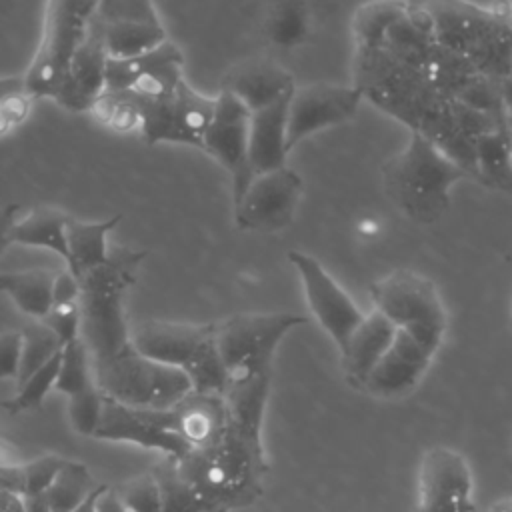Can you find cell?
<instances>
[{
    "label": "cell",
    "mask_w": 512,
    "mask_h": 512,
    "mask_svg": "<svg viewBox=\"0 0 512 512\" xmlns=\"http://www.w3.org/2000/svg\"><path fill=\"white\" fill-rule=\"evenodd\" d=\"M116 494L130 512H162V490L154 472L138 474L122 482Z\"/></svg>",
    "instance_id": "f35d334b"
},
{
    "label": "cell",
    "mask_w": 512,
    "mask_h": 512,
    "mask_svg": "<svg viewBox=\"0 0 512 512\" xmlns=\"http://www.w3.org/2000/svg\"><path fill=\"white\" fill-rule=\"evenodd\" d=\"M288 260L300 276L310 312L338 350H342L352 332L364 320V314L314 256L292 250L288 252Z\"/></svg>",
    "instance_id": "9c48e42d"
},
{
    "label": "cell",
    "mask_w": 512,
    "mask_h": 512,
    "mask_svg": "<svg viewBox=\"0 0 512 512\" xmlns=\"http://www.w3.org/2000/svg\"><path fill=\"white\" fill-rule=\"evenodd\" d=\"M304 182L288 166L256 174L234 202V222L240 230L280 232L292 224Z\"/></svg>",
    "instance_id": "ba28073f"
},
{
    "label": "cell",
    "mask_w": 512,
    "mask_h": 512,
    "mask_svg": "<svg viewBox=\"0 0 512 512\" xmlns=\"http://www.w3.org/2000/svg\"><path fill=\"white\" fill-rule=\"evenodd\" d=\"M18 204L10 202V204H4L0 208V256L8 250V246H12V232H14V226L18 222Z\"/></svg>",
    "instance_id": "ee69618b"
},
{
    "label": "cell",
    "mask_w": 512,
    "mask_h": 512,
    "mask_svg": "<svg viewBox=\"0 0 512 512\" xmlns=\"http://www.w3.org/2000/svg\"><path fill=\"white\" fill-rule=\"evenodd\" d=\"M184 56L166 40L160 46L130 56L110 58L106 64V90H128L140 98H168L184 80Z\"/></svg>",
    "instance_id": "7c38bea8"
},
{
    "label": "cell",
    "mask_w": 512,
    "mask_h": 512,
    "mask_svg": "<svg viewBox=\"0 0 512 512\" xmlns=\"http://www.w3.org/2000/svg\"><path fill=\"white\" fill-rule=\"evenodd\" d=\"M22 338H24L22 364H20V376L16 382L36 372L40 366H44L64 348L60 338L40 320H32L28 326H24Z\"/></svg>",
    "instance_id": "d590c367"
},
{
    "label": "cell",
    "mask_w": 512,
    "mask_h": 512,
    "mask_svg": "<svg viewBox=\"0 0 512 512\" xmlns=\"http://www.w3.org/2000/svg\"><path fill=\"white\" fill-rule=\"evenodd\" d=\"M420 6L432 24L434 40L468 60V54L480 46L502 24L492 12L466 0H412Z\"/></svg>",
    "instance_id": "5bb4252c"
},
{
    "label": "cell",
    "mask_w": 512,
    "mask_h": 512,
    "mask_svg": "<svg viewBox=\"0 0 512 512\" xmlns=\"http://www.w3.org/2000/svg\"><path fill=\"white\" fill-rule=\"evenodd\" d=\"M122 222V214L98 222H82L70 216L66 226L68 238V258L66 268L80 280L86 272L104 264L110 256L108 234Z\"/></svg>",
    "instance_id": "7402d4cb"
},
{
    "label": "cell",
    "mask_w": 512,
    "mask_h": 512,
    "mask_svg": "<svg viewBox=\"0 0 512 512\" xmlns=\"http://www.w3.org/2000/svg\"><path fill=\"white\" fill-rule=\"evenodd\" d=\"M288 70L270 58H248L234 64L222 78L220 90L232 94L250 112L262 110L294 92Z\"/></svg>",
    "instance_id": "d6986e66"
},
{
    "label": "cell",
    "mask_w": 512,
    "mask_h": 512,
    "mask_svg": "<svg viewBox=\"0 0 512 512\" xmlns=\"http://www.w3.org/2000/svg\"><path fill=\"white\" fill-rule=\"evenodd\" d=\"M432 358L434 354L420 346L410 334L398 330L390 348L360 388L376 398L402 396L422 380Z\"/></svg>",
    "instance_id": "ac0fdd59"
},
{
    "label": "cell",
    "mask_w": 512,
    "mask_h": 512,
    "mask_svg": "<svg viewBox=\"0 0 512 512\" xmlns=\"http://www.w3.org/2000/svg\"><path fill=\"white\" fill-rule=\"evenodd\" d=\"M92 384H94V370H92L90 352L84 340L76 338L62 348L60 368H58V378L54 388L66 396H74Z\"/></svg>",
    "instance_id": "836d02e7"
},
{
    "label": "cell",
    "mask_w": 512,
    "mask_h": 512,
    "mask_svg": "<svg viewBox=\"0 0 512 512\" xmlns=\"http://www.w3.org/2000/svg\"><path fill=\"white\" fill-rule=\"evenodd\" d=\"M398 328L378 310L364 314V320L348 338L340 350L346 378L352 386L360 388L372 368L380 362L384 352L390 348Z\"/></svg>",
    "instance_id": "44dd1931"
},
{
    "label": "cell",
    "mask_w": 512,
    "mask_h": 512,
    "mask_svg": "<svg viewBox=\"0 0 512 512\" xmlns=\"http://www.w3.org/2000/svg\"><path fill=\"white\" fill-rule=\"evenodd\" d=\"M270 390V376L230 384L224 390L228 426L252 442L262 444L264 408Z\"/></svg>",
    "instance_id": "cb8c5ba5"
},
{
    "label": "cell",
    "mask_w": 512,
    "mask_h": 512,
    "mask_svg": "<svg viewBox=\"0 0 512 512\" xmlns=\"http://www.w3.org/2000/svg\"><path fill=\"white\" fill-rule=\"evenodd\" d=\"M96 512H130L122 500L116 494V488H102L98 502H96Z\"/></svg>",
    "instance_id": "f6af8a7d"
},
{
    "label": "cell",
    "mask_w": 512,
    "mask_h": 512,
    "mask_svg": "<svg viewBox=\"0 0 512 512\" xmlns=\"http://www.w3.org/2000/svg\"><path fill=\"white\" fill-rule=\"evenodd\" d=\"M410 10V0H370L352 16V34L356 48H380L392 24L404 18Z\"/></svg>",
    "instance_id": "83f0119b"
},
{
    "label": "cell",
    "mask_w": 512,
    "mask_h": 512,
    "mask_svg": "<svg viewBox=\"0 0 512 512\" xmlns=\"http://www.w3.org/2000/svg\"><path fill=\"white\" fill-rule=\"evenodd\" d=\"M216 96H206L194 90L186 80L174 92L170 142L188 144L202 150L206 130L214 118Z\"/></svg>",
    "instance_id": "603a6c76"
},
{
    "label": "cell",
    "mask_w": 512,
    "mask_h": 512,
    "mask_svg": "<svg viewBox=\"0 0 512 512\" xmlns=\"http://www.w3.org/2000/svg\"><path fill=\"white\" fill-rule=\"evenodd\" d=\"M36 100L24 74L0 76V138L28 120Z\"/></svg>",
    "instance_id": "1f68e13d"
},
{
    "label": "cell",
    "mask_w": 512,
    "mask_h": 512,
    "mask_svg": "<svg viewBox=\"0 0 512 512\" xmlns=\"http://www.w3.org/2000/svg\"><path fill=\"white\" fill-rule=\"evenodd\" d=\"M80 300V280L66 268L56 272L54 290H52V306L70 304Z\"/></svg>",
    "instance_id": "7bdbcfd3"
},
{
    "label": "cell",
    "mask_w": 512,
    "mask_h": 512,
    "mask_svg": "<svg viewBox=\"0 0 512 512\" xmlns=\"http://www.w3.org/2000/svg\"><path fill=\"white\" fill-rule=\"evenodd\" d=\"M506 124H508V134H510V148H512V110H508V118H506Z\"/></svg>",
    "instance_id": "f907efd6"
},
{
    "label": "cell",
    "mask_w": 512,
    "mask_h": 512,
    "mask_svg": "<svg viewBox=\"0 0 512 512\" xmlns=\"http://www.w3.org/2000/svg\"><path fill=\"white\" fill-rule=\"evenodd\" d=\"M310 14L304 0H278L268 14L266 34L280 48H294L308 38Z\"/></svg>",
    "instance_id": "f546056e"
},
{
    "label": "cell",
    "mask_w": 512,
    "mask_h": 512,
    "mask_svg": "<svg viewBox=\"0 0 512 512\" xmlns=\"http://www.w3.org/2000/svg\"><path fill=\"white\" fill-rule=\"evenodd\" d=\"M102 488H104V486H98V488H96L76 510H72V512H96V502H98V496H100Z\"/></svg>",
    "instance_id": "7dc6e473"
},
{
    "label": "cell",
    "mask_w": 512,
    "mask_h": 512,
    "mask_svg": "<svg viewBox=\"0 0 512 512\" xmlns=\"http://www.w3.org/2000/svg\"><path fill=\"white\" fill-rule=\"evenodd\" d=\"M134 348L164 366L186 372L196 392L224 394L226 370L214 342V322L148 320L132 330Z\"/></svg>",
    "instance_id": "3957f363"
},
{
    "label": "cell",
    "mask_w": 512,
    "mask_h": 512,
    "mask_svg": "<svg viewBox=\"0 0 512 512\" xmlns=\"http://www.w3.org/2000/svg\"><path fill=\"white\" fill-rule=\"evenodd\" d=\"M508 22H510V26H512V10H510V20H508Z\"/></svg>",
    "instance_id": "816d5d0a"
},
{
    "label": "cell",
    "mask_w": 512,
    "mask_h": 512,
    "mask_svg": "<svg viewBox=\"0 0 512 512\" xmlns=\"http://www.w3.org/2000/svg\"><path fill=\"white\" fill-rule=\"evenodd\" d=\"M108 52L102 32L92 18L90 30L72 54L54 100L70 112H88L92 102L106 90Z\"/></svg>",
    "instance_id": "2e32d148"
},
{
    "label": "cell",
    "mask_w": 512,
    "mask_h": 512,
    "mask_svg": "<svg viewBox=\"0 0 512 512\" xmlns=\"http://www.w3.org/2000/svg\"><path fill=\"white\" fill-rule=\"evenodd\" d=\"M56 272L46 268L16 270L0 274V292L6 294L20 312L32 320H42L52 308Z\"/></svg>",
    "instance_id": "d4e9b609"
},
{
    "label": "cell",
    "mask_w": 512,
    "mask_h": 512,
    "mask_svg": "<svg viewBox=\"0 0 512 512\" xmlns=\"http://www.w3.org/2000/svg\"><path fill=\"white\" fill-rule=\"evenodd\" d=\"M92 370L104 396L130 408H170L194 390L186 372L142 356L134 344L108 360L94 362Z\"/></svg>",
    "instance_id": "8992f818"
},
{
    "label": "cell",
    "mask_w": 512,
    "mask_h": 512,
    "mask_svg": "<svg viewBox=\"0 0 512 512\" xmlns=\"http://www.w3.org/2000/svg\"><path fill=\"white\" fill-rule=\"evenodd\" d=\"M100 0H46L44 28L24 76L40 98L56 96L64 70L86 38Z\"/></svg>",
    "instance_id": "52a82bcc"
},
{
    "label": "cell",
    "mask_w": 512,
    "mask_h": 512,
    "mask_svg": "<svg viewBox=\"0 0 512 512\" xmlns=\"http://www.w3.org/2000/svg\"><path fill=\"white\" fill-rule=\"evenodd\" d=\"M488 512H512V498H504V500H498L494 502Z\"/></svg>",
    "instance_id": "681fc988"
},
{
    "label": "cell",
    "mask_w": 512,
    "mask_h": 512,
    "mask_svg": "<svg viewBox=\"0 0 512 512\" xmlns=\"http://www.w3.org/2000/svg\"><path fill=\"white\" fill-rule=\"evenodd\" d=\"M98 486L92 480V474L82 462L64 460L54 482L46 490L44 498L52 512H72L76 510Z\"/></svg>",
    "instance_id": "f1b7e54d"
},
{
    "label": "cell",
    "mask_w": 512,
    "mask_h": 512,
    "mask_svg": "<svg viewBox=\"0 0 512 512\" xmlns=\"http://www.w3.org/2000/svg\"><path fill=\"white\" fill-rule=\"evenodd\" d=\"M472 488V474L460 452L428 448L418 466L414 512H474Z\"/></svg>",
    "instance_id": "8fae6325"
},
{
    "label": "cell",
    "mask_w": 512,
    "mask_h": 512,
    "mask_svg": "<svg viewBox=\"0 0 512 512\" xmlns=\"http://www.w3.org/2000/svg\"><path fill=\"white\" fill-rule=\"evenodd\" d=\"M364 94L358 86L314 82L294 88L288 100V150L314 132L350 120Z\"/></svg>",
    "instance_id": "4fadbf2b"
},
{
    "label": "cell",
    "mask_w": 512,
    "mask_h": 512,
    "mask_svg": "<svg viewBox=\"0 0 512 512\" xmlns=\"http://www.w3.org/2000/svg\"><path fill=\"white\" fill-rule=\"evenodd\" d=\"M250 110L228 92L216 94L214 118L206 130L202 150L210 154L232 180V200L236 202L252 182L250 166Z\"/></svg>",
    "instance_id": "30bf717a"
},
{
    "label": "cell",
    "mask_w": 512,
    "mask_h": 512,
    "mask_svg": "<svg viewBox=\"0 0 512 512\" xmlns=\"http://www.w3.org/2000/svg\"><path fill=\"white\" fill-rule=\"evenodd\" d=\"M466 176L458 162L420 132H410L406 146L382 164L388 198L420 224H432L446 214L452 186Z\"/></svg>",
    "instance_id": "7a4b0ae2"
},
{
    "label": "cell",
    "mask_w": 512,
    "mask_h": 512,
    "mask_svg": "<svg viewBox=\"0 0 512 512\" xmlns=\"http://www.w3.org/2000/svg\"><path fill=\"white\" fill-rule=\"evenodd\" d=\"M306 324L292 312H244L214 322V342L226 370V386L272 374V360L284 336Z\"/></svg>",
    "instance_id": "277c9868"
},
{
    "label": "cell",
    "mask_w": 512,
    "mask_h": 512,
    "mask_svg": "<svg viewBox=\"0 0 512 512\" xmlns=\"http://www.w3.org/2000/svg\"><path fill=\"white\" fill-rule=\"evenodd\" d=\"M60 354L58 352L52 360H48L44 366H40L36 372L26 376L24 380L18 382V390L14 398L6 404L8 412L18 414L24 410H32L42 404L46 394L56 386L58 378V368H60Z\"/></svg>",
    "instance_id": "8d00e7d4"
},
{
    "label": "cell",
    "mask_w": 512,
    "mask_h": 512,
    "mask_svg": "<svg viewBox=\"0 0 512 512\" xmlns=\"http://www.w3.org/2000/svg\"><path fill=\"white\" fill-rule=\"evenodd\" d=\"M152 472L162 490V512H208V506L182 478L174 460L168 458Z\"/></svg>",
    "instance_id": "d6a6232c"
},
{
    "label": "cell",
    "mask_w": 512,
    "mask_h": 512,
    "mask_svg": "<svg viewBox=\"0 0 512 512\" xmlns=\"http://www.w3.org/2000/svg\"><path fill=\"white\" fill-rule=\"evenodd\" d=\"M88 114L114 132L140 130V106L136 96L128 90H104L92 102Z\"/></svg>",
    "instance_id": "4dcf8cb0"
},
{
    "label": "cell",
    "mask_w": 512,
    "mask_h": 512,
    "mask_svg": "<svg viewBox=\"0 0 512 512\" xmlns=\"http://www.w3.org/2000/svg\"><path fill=\"white\" fill-rule=\"evenodd\" d=\"M22 330L0 332V380H18L22 364Z\"/></svg>",
    "instance_id": "b9f144b4"
},
{
    "label": "cell",
    "mask_w": 512,
    "mask_h": 512,
    "mask_svg": "<svg viewBox=\"0 0 512 512\" xmlns=\"http://www.w3.org/2000/svg\"><path fill=\"white\" fill-rule=\"evenodd\" d=\"M106 396L94 382L82 392L68 396V418L72 428L80 436H96V430L102 420Z\"/></svg>",
    "instance_id": "74e56055"
},
{
    "label": "cell",
    "mask_w": 512,
    "mask_h": 512,
    "mask_svg": "<svg viewBox=\"0 0 512 512\" xmlns=\"http://www.w3.org/2000/svg\"><path fill=\"white\" fill-rule=\"evenodd\" d=\"M64 458L56 454L40 456L28 464H22L24 470V498L26 496H42L54 482L56 474L60 472Z\"/></svg>",
    "instance_id": "ab89813d"
},
{
    "label": "cell",
    "mask_w": 512,
    "mask_h": 512,
    "mask_svg": "<svg viewBox=\"0 0 512 512\" xmlns=\"http://www.w3.org/2000/svg\"><path fill=\"white\" fill-rule=\"evenodd\" d=\"M24 512H52L44 494L42 496H26L24 498Z\"/></svg>",
    "instance_id": "bcb514c9"
},
{
    "label": "cell",
    "mask_w": 512,
    "mask_h": 512,
    "mask_svg": "<svg viewBox=\"0 0 512 512\" xmlns=\"http://www.w3.org/2000/svg\"><path fill=\"white\" fill-rule=\"evenodd\" d=\"M292 96V94H290ZM290 96L250 112V166L252 174H264L288 166V100Z\"/></svg>",
    "instance_id": "ffe728a7"
},
{
    "label": "cell",
    "mask_w": 512,
    "mask_h": 512,
    "mask_svg": "<svg viewBox=\"0 0 512 512\" xmlns=\"http://www.w3.org/2000/svg\"><path fill=\"white\" fill-rule=\"evenodd\" d=\"M474 178L484 186L512 192V148L508 124L494 128L476 140Z\"/></svg>",
    "instance_id": "4316f807"
},
{
    "label": "cell",
    "mask_w": 512,
    "mask_h": 512,
    "mask_svg": "<svg viewBox=\"0 0 512 512\" xmlns=\"http://www.w3.org/2000/svg\"><path fill=\"white\" fill-rule=\"evenodd\" d=\"M94 438L134 444L146 450H160L174 462L182 460L192 450L178 434L154 424L142 414V410L124 406L110 398H106L102 420Z\"/></svg>",
    "instance_id": "e0dca14e"
},
{
    "label": "cell",
    "mask_w": 512,
    "mask_h": 512,
    "mask_svg": "<svg viewBox=\"0 0 512 512\" xmlns=\"http://www.w3.org/2000/svg\"><path fill=\"white\" fill-rule=\"evenodd\" d=\"M138 410L154 424L178 434L192 450L214 442L228 428V412L222 394L192 390L170 408Z\"/></svg>",
    "instance_id": "9a60e30c"
},
{
    "label": "cell",
    "mask_w": 512,
    "mask_h": 512,
    "mask_svg": "<svg viewBox=\"0 0 512 512\" xmlns=\"http://www.w3.org/2000/svg\"><path fill=\"white\" fill-rule=\"evenodd\" d=\"M498 84H500V92H502V100L506 104V110H512V74L506 76L504 80H500Z\"/></svg>",
    "instance_id": "c3c4849f"
},
{
    "label": "cell",
    "mask_w": 512,
    "mask_h": 512,
    "mask_svg": "<svg viewBox=\"0 0 512 512\" xmlns=\"http://www.w3.org/2000/svg\"><path fill=\"white\" fill-rule=\"evenodd\" d=\"M94 20L102 28L162 24L154 0H100Z\"/></svg>",
    "instance_id": "e575fe53"
},
{
    "label": "cell",
    "mask_w": 512,
    "mask_h": 512,
    "mask_svg": "<svg viewBox=\"0 0 512 512\" xmlns=\"http://www.w3.org/2000/svg\"><path fill=\"white\" fill-rule=\"evenodd\" d=\"M40 322H44L60 338V342L66 346L68 342L80 338V322H82L80 300L70 302V304L52 306L50 312Z\"/></svg>",
    "instance_id": "60d3db41"
},
{
    "label": "cell",
    "mask_w": 512,
    "mask_h": 512,
    "mask_svg": "<svg viewBox=\"0 0 512 512\" xmlns=\"http://www.w3.org/2000/svg\"><path fill=\"white\" fill-rule=\"evenodd\" d=\"M70 216L58 208L52 206H38L32 212H28L24 218H18L12 242L22 246H34V248H46L54 254H58L64 262L68 258V238H66V226Z\"/></svg>",
    "instance_id": "484cf974"
},
{
    "label": "cell",
    "mask_w": 512,
    "mask_h": 512,
    "mask_svg": "<svg viewBox=\"0 0 512 512\" xmlns=\"http://www.w3.org/2000/svg\"><path fill=\"white\" fill-rule=\"evenodd\" d=\"M182 478L204 500L208 512L248 506L260 494L266 470L264 448L230 426L214 442L190 450L176 462Z\"/></svg>",
    "instance_id": "6da1fadb"
},
{
    "label": "cell",
    "mask_w": 512,
    "mask_h": 512,
    "mask_svg": "<svg viewBox=\"0 0 512 512\" xmlns=\"http://www.w3.org/2000/svg\"><path fill=\"white\" fill-rule=\"evenodd\" d=\"M374 310L382 312L398 330L410 334L430 354H436L448 316L434 282L420 272L400 268L370 284Z\"/></svg>",
    "instance_id": "5b68a950"
}]
</instances>
